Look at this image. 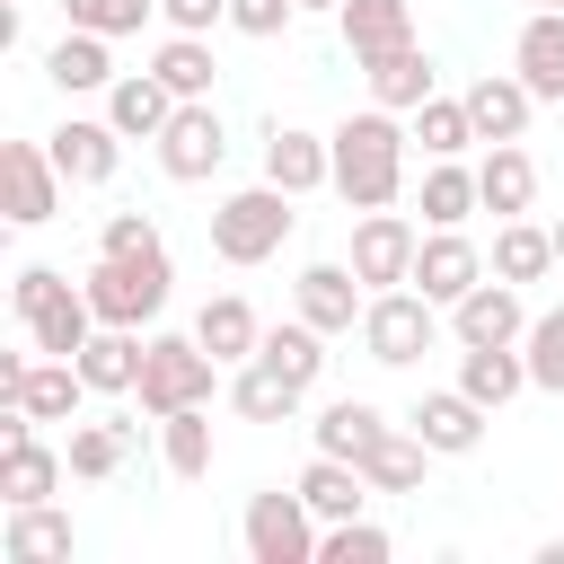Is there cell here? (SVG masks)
Wrapping results in <instances>:
<instances>
[{"label":"cell","instance_id":"cell-2","mask_svg":"<svg viewBox=\"0 0 564 564\" xmlns=\"http://www.w3.org/2000/svg\"><path fill=\"white\" fill-rule=\"evenodd\" d=\"M18 317H26L35 352L79 361V344H88V326H97V300H88V291H70L53 264H26V273H18Z\"/></svg>","mask_w":564,"mask_h":564},{"label":"cell","instance_id":"cell-40","mask_svg":"<svg viewBox=\"0 0 564 564\" xmlns=\"http://www.w3.org/2000/svg\"><path fill=\"white\" fill-rule=\"evenodd\" d=\"M229 397H238V414H256V423H282V414L300 405V388H291L282 370H264V361H256V370H238V388H229Z\"/></svg>","mask_w":564,"mask_h":564},{"label":"cell","instance_id":"cell-3","mask_svg":"<svg viewBox=\"0 0 564 564\" xmlns=\"http://www.w3.org/2000/svg\"><path fill=\"white\" fill-rule=\"evenodd\" d=\"M212 370L220 361L203 352V335H150L132 397H141V414H176V405H203L212 397Z\"/></svg>","mask_w":564,"mask_h":564},{"label":"cell","instance_id":"cell-14","mask_svg":"<svg viewBox=\"0 0 564 564\" xmlns=\"http://www.w3.org/2000/svg\"><path fill=\"white\" fill-rule=\"evenodd\" d=\"M414 282H423V300H467V291L485 282V256H476L458 229H432V238L414 247Z\"/></svg>","mask_w":564,"mask_h":564},{"label":"cell","instance_id":"cell-42","mask_svg":"<svg viewBox=\"0 0 564 564\" xmlns=\"http://www.w3.org/2000/svg\"><path fill=\"white\" fill-rule=\"evenodd\" d=\"M529 379L538 388H564V308H546V317H529Z\"/></svg>","mask_w":564,"mask_h":564},{"label":"cell","instance_id":"cell-19","mask_svg":"<svg viewBox=\"0 0 564 564\" xmlns=\"http://www.w3.org/2000/svg\"><path fill=\"white\" fill-rule=\"evenodd\" d=\"M511 62H520V79H529L538 97H564V9H538V18L520 26Z\"/></svg>","mask_w":564,"mask_h":564},{"label":"cell","instance_id":"cell-44","mask_svg":"<svg viewBox=\"0 0 564 564\" xmlns=\"http://www.w3.org/2000/svg\"><path fill=\"white\" fill-rule=\"evenodd\" d=\"M132 247H159V229H150L141 212H115V220H106V238H97V256H132Z\"/></svg>","mask_w":564,"mask_h":564},{"label":"cell","instance_id":"cell-18","mask_svg":"<svg viewBox=\"0 0 564 564\" xmlns=\"http://www.w3.org/2000/svg\"><path fill=\"white\" fill-rule=\"evenodd\" d=\"M352 282H361L352 264H308V273H300V317H308L317 335L352 326V317H361V291H352Z\"/></svg>","mask_w":564,"mask_h":564},{"label":"cell","instance_id":"cell-4","mask_svg":"<svg viewBox=\"0 0 564 564\" xmlns=\"http://www.w3.org/2000/svg\"><path fill=\"white\" fill-rule=\"evenodd\" d=\"M291 238V185H247V194H229L220 212H212V247L229 256V264H264L273 247Z\"/></svg>","mask_w":564,"mask_h":564},{"label":"cell","instance_id":"cell-9","mask_svg":"<svg viewBox=\"0 0 564 564\" xmlns=\"http://www.w3.org/2000/svg\"><path fill=\"white\" fill-rule=\"evenodd\" d=\"M220 150H229V141H220V115H212L203 97H176V115H167V132H159V167L194 185V176L220 167Z\"/></svg>","mask_w":564,"mask_h":564},{"label":"cell","instance_id":"cell-7","mask_svg":"<svg viewBox=\"0 0 564 564\" xmlns=\"http://www.w3.org/2000/svg\"><path fill=\"white\" fill-rule=\"evenodd\" d=\"M79 361H62V352H44V361H0V397L18 405V414H35V423H70L79 414Z\"/></svg>","mask_w":564,"mask_h":564},{"label":"cell","instance_id":"cell-10","mask_svg":"<svg viewBox=\"0 0 564 564\" xmlns=\"http://www.w3.org/2000/svg\"><path fill=\"white\" fill-rule=\"evenodd\" d=\"M53 185H62L53 150H35V141H0V212H9V220H44V212H53Z\"/></svg>","mask_w":564,"mask_h":564},{"label":"cell","instance_id":"cell-36","mask_svg":"<svg viewBox=\"0 0 564 564\" xmlns=\"http://www.w3.org/2000/svg\"><path fill=\"white\" fill-rule=\"evenodd\" d=\"M167 432H159V449H167V467L176 476H203L212 467V414L203 405H176V414H159Z\"/></svg>","mask_w":564,"mask_h":564},{"label":"cell","instance_id":"cell-12","mask_svg":"<svg viewBox=\"0 0 564 564\" xmlns=\"http://www.w3.org/2000/svg\"><path fill=\"white\" fill-rule=\"evenodd\" d=\"M53 476H62V458L35 441V414H18V405H9V441H0V494H9V502H44V494H53Z\"/></svg>","mask_w":564,"mask_h":564},{"label":"cell","instance_id":"cell-31","mask_svg":"<svg viewBox=\"0 0 564 564\" xmlns=\"http://www.w3.org/2000/svg\"><path fill=\"white\" fill-rule=\"evenodd\" d=\"M379 432H388V423H379V405H370V397H344V405H326V414H317V449H335V458H352V467H361V449H370Z\"/></svg>","mask_w":564,"mask_h":564},{"label":"cell","instance_id":"cell-32","mask_svg":"<svg viewBox=\"0 0 564 564\" xmlns=\"http://www.w3.org/2000/svg\"><path fill=\"white\" fill-rule=\"evenodd\" d=\"M0 555H9V564H44V555H70V520H53L44 502H18V520H9Z\"/></svg>","mask_w":564,"mask_h":564},{"label":"cell","instance_id":"cell-34","mask_svg":"<svg viewBox=\"0 0 564 564\" xmlns=\"http://www.w3.org/2000/svg\"><path fill=\"white\" fill-rule=\"evenodd\" d=\"M44 70H53V88H97V79H106V35H97V26H70V35L44 53Z\"/></svg>","mask_w":564,"mask_h":564},{"label":"cell","instance_id":"cell-6","mask_svg":"<svg viewBox=\"0 0 564 564\" xmlns=\"http://www.w3.org/2000/svg\"><path fill=\"white\" fill-rule=\"evenodd\" d=\"M247 555L256 564H308L317 555V529H308V494L291 485H273V494H256L247 502Z\"/></svg>","mask_w":564,"mask_h":564},{"label":"cell","instance_id":"cell-28","mask_svg":"<svg viewBox=\"0 0 564 564\" xmlns=\"http://www.w3.org/2000/svg\"><path fill=\"white\" fill-rule=\"evenodd\" d=\"M370 88H379V106H423V97H432V53H423V44L379 53V62H370Z\"/></svg>","mask_w":564,"mask_h":564},{"label":"cell","instance_id":"cell-26","mask_svg":"<svg viewBox=\"0 0 564 564\" xmlns=\"http://www.w3.org/2000/svg\"><path fill=\"white\" fill-rule=\"evenodd\" d=\"M194 335H203V352H212V361H256V344H264V326H256V308H247V300H203Z\"/></svg>","mask_w":564,"mask_h":564},{"label":"cell","instance_id":"cell-23","mask_svg":"<svg viewBox=\"0 0 564 564\" xmlns=\"http://www.w3.org/2000/svg\"><path fill=\"white\" fill-rule=\"evenodd\" d=\"M520 379H529V352H511V344H467V361H458V388L476 405H511Z\"/></svg>","mask_w":564,"mask_h":564},{"label":"cell","instance_id":"cell-29","mask_svg":"<svg viewBox=\"0 0 564 564\" xmlns=\"http://www.w3.org/2000/svg\"><path fill=\"white\" fill-rule=\"evenodd\" d=\"M555 264V229H538V220H502V238H494V273L502 282H538Z\"/></svg>","mask_w":564,"mask_h":564},{"label":"cell","instance_id":"cell-39","mask_svg":"<svg viewBox=\"0 0 564 564\" xmlns=\"http://www.w3.org/2000/svg\"><path fill=\"white\" fill-rule=\"evenodd\" d=\"M414 141H423L432 159L467 150V141H476V115H467V97H423V123H414Z\"/></svg>","mask_w":564,"mask_h":564},{"label":"cell","instance_id":"cell-20","mask_svg":"<svg viewBox=\"0 0 564 564\" xmlns=\"http://www.w3.org/2000/svg\"><path fill=\"white\" fill-rule=\"evenodd\" d=\"M167 115H176V88H167L159 70H141V79H115V106H106V123H115V132H141V141H159V132H167Z\"/></svg>","mask_w":564,"mask_h":564},{"label":"cell","instance_id":"cell-16","mask_svg":"<svg viewBox=\"0 0 564 564\" xmlns=\"http://www.w3.org/2000/svg\"><path fill=\"white\" fill-rule=\"evenodd\" d=\"M335 26H344V44H352L361 62H379V53L414 44V18H405V0H335Z\"/></svg>","mask_w":564,"mask_h":564},{"label":"cell","instance_id":"cell-5","mask_svg":"<svg viewBox=\"0 0 564 564\" xmlns=\"http://www.w3.org/2000/svg\"><path fill=\"white\" fill-rule=\"evenodd\" d=\"M88 300H97V317H106V326H141V317H159V300H167V247L97 256Z\"/></svg>","mask_w":564,"mask_h":564},{"label":"cell","instance_id":"cell-22","mask_svg":"<svg viewBox=\"0 0 564 564\" xmlns=\"http://www.w3.org/2000/svg\"><path fill=\"white\" fill-rule=\"evenodd\" d=\"M476 194H485L502 220H520V212H529V194H538V159H529L520 141H494V159L476 167Z\"/></svg>","mask_w":564,"mask_h":564},{"label":"cell","instance_id":"cell-38","mask_svg":"<svg viewBox=\"0 0 564 564\" xmlns=\"http://www.w3.org/2000/svg\"><path fill=\"white\" fill-rule=\"evenodd\" d=\"M132 449V423H70V476H115Z\"/></svg>","mask_w":564,"mask_h":564},{"label":"cell","instance_id":"cell-11","mask_svg":"<svg viewBox=\"0 0 564 564\" xmlns=\"http://www.w3.org/2000/svg\"><path fill=\"white\" fill-rule=\"evenodd\" d=\"M414 229L397 220V212H361V229H352V273L361 282H414Z\"/></svg>","mask_w":564,"mask_h":564},{"label":"cell","instance_id":"cell-30","mask_svg":"<svg viewBox=\"0 0 564 564\" xmlns=\"http://www.w3.org/2000/svg\"><path fill=\"white\" fill-rule=\"evenodd\" d=\"M256 361H264V370H282L291 388H308V379L326 370V352H317V326H308V317H300V326H264Z\"/></svg>","mask_w":564,"mask_h":564},{"label":"cell","instance_id":"cell-48","mask_svg":"<svg viewBox=\"0 0 564 564\" xmlns=\"http://www.w3.org/2000/svg\"><path fill=\"white\" fill-rule=\"evenodd\" d=\"M538 9H564V0H538Z\"/></svg>","mask_w":564,"mask_h":564},{"label":"cell","instance_id":"cell-1","mask_svg":"<svg viewBox=\"0 0 564 564\" xmlns=\"http://www.w3.org/2000/svg\"><path fill=\"white\" fill-rule=\"evenodd\" d=\"M326 141H335V194L352 212H388L405 185V132L370 106V115H344V132H326Z\"/></svg>","mask_w":564,"mask_h":564},{"label":"cell","instance_id":"cell-33","mask_svg":"<svg viewBox=\"0 0 564 564\" xmlns=\"http://www.w3.org/2000/svg\"><path fill=\"white\" fill-rule=\"evenodd\" d=\"M79 379H88V388H132V379H141V344H132L123 326L88 335V344H79Z\"/></svg>","mask_w":564,"mask_h":564},{"label":"cell","instance_id":"cell-37","mask_svg":"<svg viewBox=\"0 0 564 564\" xmlns=\"http://www.w3.org/2000/svg\"><path fill=\"white\" fill-rule=\"evenodd\" d=\"M150 70H159V79H167V88H176V97H203V88H212V44H203V35H185V26H176V35H167V44H159V62H150Z\"/></svg>","mask_w":564,"mask_h":564},{"label":"cell","instance_id":"cell-13","mask_svg":"<svg viewBox=\"0 0 564 564\" xmlns=\"http://www.w3.org/2000/svg\"><path fill=\"white\" fill-rule=\"evenodd\" d=\"M264 176L291 185V194L335 185V141H317V132H300V123H273V132H264Z\"/></svg>","mask_w":564,"mask_h":564},{"label":"cell","instance_id":"cell-35","mask_svg":"<svg viewBox=\"0 0 564 564\" xmlns=\"http://www.w3.org/2000/svg\"><path fill=\"white\" fill-rule=\"evenodd\" d=\"M467 203H485V194H476V176H467V167H449V159H432V167H423V220H432V229H458V220H467Z\"/></svg>","mask_w":564,"mask_h":564},{"label":"cell","instance_id":"cell-8","mask_svg":"<svg viewBox=\"0 0 564 564\" xmlns=\"http://www.w3.org/2000/svg\"><path fill=\"white\" fill-rule=\"evenodd\" d=\"M432 300H414V291H379L370 308H361V344H370V361H414V352H432Z\"/></svg>","mask_w":564,"mask_h":564},{"label":"cell","instance_id":"cell-43","mask_svg":"<svg viewBox=\"0 0 564 564\" xmlns=\"http://www.w3.org/2000/svg\"><path fill=\"white\" fill-rule=\"evenodd\" d=\"M159 0H70V26H97V35H123V26H141Z\"/></svg>","mask_w":564,"mask_h":564},{"label":"cell","instance_id":"cell-15","mask_svg":"<svg viewBox=\"0 0 564 564\" xmlns=\"http://www.w3.org/2000/svg\"><path fill=\"white\" fill-rule=\"evenodd\" d=\"M449 308H458V317H449V326H458V344H520V335H529V317H520V291H511V282H476V291H467V300H449Z\"/></svg>","mask_w":564,"mask_h":564},{"label":"cell","instance_id":"cell-17","mask_svg":"<svg viewBox=\"0 0 564 564\" xmlns=\"http://www.w3.org/2000/svg\"><path fill=\"white\" fill-rule=\"evenodd\" d=\"M300 494H308V511H317V520H352V511L370 502V476H361L352 458H335V449H317V458L300 467Z\"/></svg>","mask_w":564,"mask_h":564},{"label":"cell","instance_id":"cell-41","mask_svg":"<svg viewBox=\"0 0 564 564\" xmlns=\"http://www.w3.org/2000/svg\"><path fill=\"white\" fill-rule=\"evenodd\" d=\"M317 555H326V564H388V529H370V520H335V529L317 538Z\"/></svg>","mask_w":564,"mask_h":564},{"label":"cell","instance_id":"cell-45","mask_svg":"<svg viewBox=\"0 0 564 564\" xmlns=\"http://www.w3.org/2000/svg\"><path fill=\"white\" fill-rule=\"evenodd\" d=\"M291 9H300V0H229V18H238L247 35H282V26H291Z\"/></svg>","mask_w":564,"mask_h":564},{"label":"cell","instance_id":"cell-21","mask_svg":"<svg viewBox=\"0 0 564 564\" xmlns=\"http://www.w3.org/2000/svg\"><path fill=\"white\" fill-rule=\"evenodd\" d=\"M529 97H538L529 79H494V70H485V79L467 88V115H476V141H520V123H529Z\"/></svg>","mask_w":564,"mask_h":564},{"label":"cell","instance_id":"cell-24","mask_svg":"<svg viewBox=\"0 0 564 564\" xmlns=\"http://www.w3.org/2000/svg\"><path fill=\"white\" fill-rule=\"evenodd\" d=\"M414 432H423L432 449H476V441H485V405H476L467 388H441V397L414 405Z\"/></svg>","mask_w":564,"mask_h":564},{"label":"cell","instance_id":"cell-25","mask_svg":"<svg viewBox=\"0 0 564 564\" xmlns=\"http://www.w3.org/2000/svg\"><path fill=\"white\" fill-rule=\"evenodd\" d=\"M53 167L70 185H106L115 176V123H62L53 132Z\"/></svg>","mask_w":564,"mask_h":564},{"label":"cell","instance_id":"cell-46","mask_svg":"<svg viewBox=\"0 0 564 564\" xmlns=\"http://www.w3.org/2000/svg\"><path fill=\"white\" fill-rule=\"evenodd\" d=\"M159 9H167V18L185 26V35H203L212 18H229V0H159Z\"/></svg>","mask_w":564,"mask_h":564},{"label":"cell","instance_id":"cell-27","mask_svg":"<svg viewBox=\"0 0 564 564\" xmlns=\"http://www.w3.org/2000/svg\"><path fill=\"white\" fill-rule=\"evenodd\" d=\"M423 458H432L423 432H379L361 449V476H370V494H405V485H423Z\"/></svg>","mask_w":564,"mask_h":564},{"label":"cell","instance_id":"cell-47","mask_svg":"<svg viewBox=\"0 0 564 564\" xmlns=\"http://www.w3.org/2000/svg\"><path fill=\"white\" fill-rule=\"evenodd\" d=\"M555 264H564V220H555Z\"/></svg>","mask_w":564,"mask_h":564}]
</instances>
